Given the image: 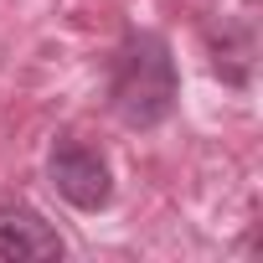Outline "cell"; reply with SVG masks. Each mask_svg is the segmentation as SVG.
<instances>
[{"mask_svg":"<svg viewBox=\"0 0 263 263\" xmlns=\"http://www.w3.org/2000/svg\"><path fill=\"white\" fill-rule=\"evenodd\" d=\"M176 93H181V78H176V57H171L165 36L135 31L114 57V83H108L114 114L129 129H155L171 119Z\"/></svg>","mask_w":263,"mask_h":263,"instance_id":"1","label":"cell"},{"mask_svg":"<svg viewBox=\"0 0 263 263\" xmlns=\"http://www.w3.org/2000/svg\"><path fill=\"white\" fill-rule=\"evenodd\" d=\"M47 171H52V186H57L78 212H98V206H108V196H114L108 160H103L93 145H83L78 135H62V140L52 145Z\"/></svg>","mask_w":263,"mask_h":263,"instance_id":"2","label":"cell"},{"mask_svg":"<svg viewBox=\"0 0 263 263\" xmlns=\"http://www.w3.org/2000/svg\"><path fill=\"white\" fill-rule=\"evenodd\" d=\"M0 258H62V237L26 201H0Z\"/></svg>","mask_w":263,"mask_h":263,"instance_id":"3","label":"cell"}]
</instances>
